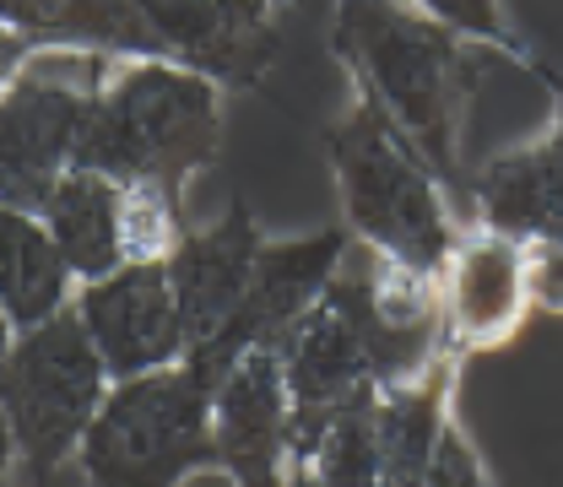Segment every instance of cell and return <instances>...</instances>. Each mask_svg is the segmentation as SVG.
Returning a JSON list of instances; mask_svg holds the SVG:
<instances>
[{
  "label": "cell",
  "mask_w": 563,
  "mask_h": 487,
  "mask_svg": "<svg viewBox=\"0 0 563 487\" xmlns=\"http://www.w3.org/2000/svg\"><path fill=\"white\" fill-rule=\"evenodd\" d=\"M455 357L433 363L412 385H390L374 396V450H379V487H428L433 450L444 433Z\"/></svg>",
  "instance_id": "obj_16"
},
{
  "label": "cell",
  "mask_w": 563,
  "mask_h": 487,
  "mask_svg": "<svg viewBox=\"0 0 563 487\" xmlns=\"http://www.w3.org/2000/svg\"><path fill=\"white\" fill-rule=\"evenodd\" d=\"M266 5H282V0H266Z\"/></svg>",
  "instance_id": "obj_27"
},
{
  "label": "cell",
  "mask_w": 563,
  "mask_h": 487,
  "mask_svg": "<svg viewBox=\"0 0 563 487\" xmlns=\"http://www.w3.org/2000/svg\"><path fill=\"white\" fill-rule=\"evenodd\" d=\"M347 250L352 244L342 228H325V233L298 239V244H266L261 261H255V277H250L244 298H239V309L222 320L217 336H207L201 347L185 352V363L217 390V385L233 374L239 357H250V352H277L282 342H287V331L314 309V298L342 272Z\"/></svg>",
  "instance_id": "obj_8"
},
{
  "label": "cell",
  "mask_w": 563,
  "mask_h": 487,
  "mask_svg": "<svg viewBox=\"0 0 563 487\" xmlns=\"http://www.w3.org/2000/svg\"><path fill=\"white\" fill-rule=\"evenodd\" d=\"M439 287H444V347H450V357L498 347L520 331V320L531 309V244L477 222L472 233L455 239Z\"/></svg>",
  "instance_id": "obj_10"
},
{
  "label": "cell",
  "mask_w": 563,
  "mask_h": 487,
  "mask_svg": "<svg viewBox=\"0 0 563 487\" xmlns=\"http://www.w3.org/2000/svg\"><path fill=\"white\" fill-rule=\"evenodd\" d=\"M70 309L81 314L109 379H136V374H157V368L185 363L190 336H185V320H179L168 261L120 266L109 277L81 281Z\"/></svg>",
  "instance_id": "obj_9"
},
{
  "label": "cell",
  "mask_w": 563,
  "mask_h": 487,
  "mask_svg": "<svg viewBox=\"0 0 563 487\" xmlns=\"http://www.w3.org/2000/svg\"><path fill=\"white\" fill-rule=\"evenodd\" d=\"M428 487H488L483 466H477V455L466 450V439H461V428H455V422H444V433H439Z\"/></svg>",
  "instance_id": "obj_20"
},
{
  "label": "cell",
  "mask_w": 563,
  "mask_h": 487,
  "mask_svg": "<svg viewBox=\"0 0 563 487\" xmlns=\"http://www.w3.org/2000/svg\"><path fill=\"white\" fill-rule=\"evenodd\" d=\"M298 487H379V450H374V396L336 418L325 444L314 450Z\"/></svg>",
  "instance_id": "obj_18"
},
{
  "label": "cell",
  "mask_w": 563,
  "mask_h": 487,
  "mask_svg": "<svg viewBox=\"0 0 563 487\" xmlns=\"http://www.w3.org/2000/svg\"><path fill=\"white\" fill-rule=\"evenodd\" d=\"M11 342H16V325H11V314H5V303H0V357L11 352Z\"/></svg>",
  "instance_id": "obj_25"
},
{
  "label": "cell",
  "mask_w": 563,
  "mask_h": 487,
  "mask_svg": "<svg viewBox=\"0 0 563 487\" xmlns=\"http://www.w3.org/2000/svg\"><path fill=\"white\" fill-rule=\"evenodd\" d=\"M531 303L563 314V250L531 244Z\"/></svg>",
  "instance_id": "obj_21"
},
{
  "label": "cell",
  "mask_w": 563,
  "mask_h": 487,
  "mask_svg": "<svg viewBox=\"0 0 563 487\" xmlns=\"http://www.w3.org/2000/svg\"><path fill=\"white\" fill-rule=\"evenodd\" d=\"M11 461H16V439H11V418H5V407H0V487L11 477Z\"/></svg>",
  "instance_id": "obj_23"
},
{
  "label": "cell",
  "mask_w": 563,
  "mask_h": 487,
  "mask_svg": "<svg viewBox=\"0 0 563 487\" xmlns=\"http://www.w3.org/2000/svg\"><path fill=\"white\" fill-rule=\"evenodd\" d=\"M217 461L239 487H298L287 455V374L277 352H250L211 401Z\"/></svg>",
  "instance_id": "obj_12"
},
{
  "label": "cell",
  "mask_w": 563,
  "mask_h": 487,
  "mask_svg": "<svg viewBox=\"0 0 563 487\" xmlns=\"http://www.w3.org/2000/svg\"><path fill=\"white\" fill-rule=\"evenodd\" d=\"M277 357L287 374V455H292V477H303L336 418L379 396L357 250H347L342 272L314 298V309L287 331Z\"/></svg>",
  "instance_id": "obj_5"
},
{
  "label": "cell",
  "mask_w": 563,
  "mask_h": 487,
  "mask_svg": "<svg viewBox=\"0 0 563 487\" xmlns=\"http://www.w3.org/2000/svg\"><path fill=\"white\" fill-rule=\"evenodd\" d=\"M261 250H266V239H261V228H255V217H250L244 201H233L211 228L179 239V250L168 255V281H174L190 347H201L207 336H217L222 320L239 309L244 287L255 277Z\"/></svg>",
  "instance_id": "obj_13"
},
{
  "label": "cell",
  "mask_w": 563,
  "mask_h": 487,
  "mask_svg": "<svg viewBox=\"0 0 563 487\" xmlns=\"http://www.w3.org/2000/svg\"><path fill=\"white\" fill-rule=\"evenodd\" d=\"M70 277L66 255L38 211L5 207L0 201V303L16 331H33L70 309Z\"/></svg>",
  "instance_id": "obj_17"
},
{
  "label": "cell",
  "mask_w": 563,
  "mask_h": 487,
  "mask_svg": "<svg viewBox=\"0 0 563 487\" xmlns=\"http://www.w3.org/2000/svg\"><path fill=\"white\" fill-rule=\"evenodd\" d=\"M163 60L217 87H255L277 60V22L266 0H136Z\"/></svg>",
  "instance_id": "obj_11"
},
{
  "label": "cell",
  "mask_w": 563,
  "mask_h": 487,
  "mask_svg": "<svg viewBox=\"0 0 563 487\" xmlns=\"http://www.w3.org/2000/svg\"><path fill=\"white\" fill-rule=\"evenodd\" d=\"M217 146H222L217 81L174 60H120L109 66L92 98L76 168L179 201L185 185L217 157Z\"/></svg>",
  "instance_id": "obj_2"
},
{
  "label": "cell",
  "mask_w": 563,
  "mask_h": 487,
  "mask_svg": "<svg viewBox=\"0 0 563 487\" xmlns=\"http://www.w3.org/2000/svg\"><path fill=\"white\" fill-rule=\"evenodd\" d=\"M466 196L477 222L526 244H553L563 233V157L548 136L537 146L498 152L466 179Z\"/></svg>",
  "instance_id": "obj_14"
},
{
  "label": "cell",
  "mask_w": 563,
  "mask_h": 487,
  "mask_svg": "<svg viewBox=\"0 0 563 487\" xmlns=\"http://www.w3.org/2000/svg\"><path fill=\"white\" fill-rule=\"evenodd\" d=\"M211 401L217 390L190 363L114 379L76 450L87 487H179L217 461Z\"/></svg>",
  "instance_id": "obj_4"
},
{
  "label": "cell",
  "mask_w": 563,
  "mask_h": 487,
  "mask_svg": "<svg viewBox=\"0 0 563 487\" xmlns=\"http://www.w3.org/2000/svg\"><path fill=\"white\" fill-rule=\"evenodd\" d=\"M33 55H44V49H38V44H33V38H27V33H22V27L5 16V11H0V92H5L22 70L33 66Z\"/></svg>",
  "instance_id": "obj_22"
},
{
  "label": "cell",
  "mask_w": 563,
  "mask_h": 487,
  "mask_svg": "<svg viewBox=\"0 0 563 487\" xmlns=\"http://www.w3.org/2000/svg\"><path fill=\"white\" fill-rule=\"evenodd\" d=\"M553 250H563V233H559V239H553Z\"/></svg>",
  "instance_id": "obj_26"
},
{
  "label": "cell",
  "mask_w": 563,
  "mask_h": 487,
  "mask_svg": "<svg viewBox=\"0 0 563 487\" xmlns=\"http://www.w3.org/2000/svg\"><path fill=\"white\" fill-rule=\"evenodd\" d=\"M44 222H49L76 281H98L131 266V255H125V185H114L92 168H70L44 207Z\"/></svg>",
  "instance_id": "obj_15"
},
{
  "label": "cell",
  "mask_w": 563,
  "mask_h": 487,
  "mask_svg": "<svg viewBox=\"0 0 563 487\" xmlns=\"http://www.w3.org/2000/svg\"><path fill=\"white\" fill-rule=\"evenodd\" d=\"M325 146H331V168L357 244H368L396 266H412L422 277H444L455 228L444 211V185L428 168V157L407 141V131L379 103L357 98Z\"/></svg>",
  "instance_id": "obj_3"
},
{
  "label": "cell",
  "mask_w": 563,
  "mask_h": 487,
  "mask_svg": "<svg viewBox=\"0 0 563 487\" xmlns=\"http://www.w3.org/2000/svg\"><path fill=\"white\" fill-rule=\"evenodd\" d=\"M109 385L114 379L76 309H60L33 331H16L11 352L0 357V407L11 418L16 455L38 477L66 466L81 450Z\"/></svg>",
  "instance_id": "obj_6"
},
{
  "label": "cell",
  "mask_w": 563,
  "mask_h": 487,
  "mask_svg": "<svg viewBox=\"0 0 563 487\" xmlns=\"http://www.w3.org/2000/svg\"><path fill=\"white\" fill-rule=\"evenodd\" d=\"M412 5H422L428 16H439L444 27H455V33H466V38H488V44H498V49L520 55L515 33L504 27L498 0H412Z\"/></svg>",
  "instance_id": "obj_19"
},
{
  "label": "cell",
  "mask_w": 563,
  "mask_h": 487,
  "mask_svg": "<svg viewBox=\"0 0 563 487\" xmlns=\"http://www.w3.org/2000/svg\"><path fill=\"white\" fill-rule=\"evenodd\" d=\"M548 87H553V98H559V120H553L548 141H553V152L563 157V76H553V70H548Z\"/></svg>",
  "instance_id": "obj_24"
},
{
  "label": "cell",
  "mask_w": 563,
  "mask_h": 487,
  "mask_svg": "<svg viewBox=\"0 0 563 487\" xmlns=\"http://www.w3.org/2000/svg\"><path fill=\"white\" fill-rule=\"evenodd\" d=\"M336 55L357 76V92L379 103L428 157L439 185L466 196L455 141L466 98L461 33L412 0H336Z\"/></svg>",
  "instance_id": "obj_1"
},
{
  "label": "cell",
  "mask_w": 563,
  "mask_h": 487,
  "mask_svg": "<svg viewBox=\"0 0 563 487\" xmlns=\"http://www.w3.org/2000/svg\"><path fill=\"white\" fill-rule=\"evenodd\" d=\"M109 66L114 60L92 49H44L0 92V201L5 207L44 217L49 196L76 168L81 131Z\"/></svg>",
  "instance_id": "obj_7"
}]
</instances>
